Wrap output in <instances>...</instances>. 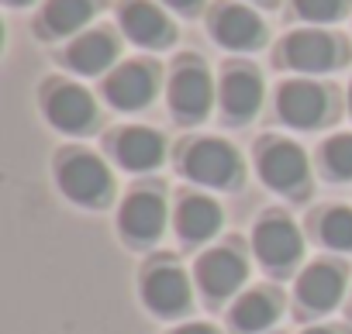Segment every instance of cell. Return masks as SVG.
<instances>
[{"label":"cell","mask_w":352,"mask_h":334,"mask_svg":"<svg viewBox=\"0 0 352 334\" xmlns=\"http://www.w3.org/2000/svg\"><path fill=\"white\" fill-rule=\"evenodd\" d=\"M59 183H63L66 197H73L80 204H97L111 190V176L104 169V162H97L94 155L66 158V165L59 169Z\"/></svg>","instance_id":"6da1fadb"},{"label":"cell","mask_w":352,"mask_h":334,"mask_svg":"<svg viewBox=\"0 0 352 334\" xmlns=\"http://www.w3.org/2000/svg\"><path fill=\"white\" fill-rule=\"evenodd\" d=\"M235 169H239V158L228 145L221 141H201L187 152V173L197 180V183H208V187H225L235 180Z\"/></svg>","instance_id":"7a4b0ae2"},{"label":"cell","mask_w":352,"mask_h":334,"mask_svg":"<svg viewBox=\"0 0 352 334\" xmlns=\"http://www.w3.org/2000/svg\"><path fill=\"white\" fill-rule=\"evenodd\" d=\"M259 173L263 180L273 187V190H297L307 176V158L297 145L290 141H276L263 152V162H259Z\"/></svg>","instance_id":"3957f363"},{"label":"cell","mask_w":352,"mask_h":334,"mask_svg":"<svg viewBox=\"0 0 352 334\" xmlns=\"http://www.w3.org/2000/svg\"><path fill=\"white\" fill-rule=\"evenodd\" d=\"M256 252L266 265H290L297 255H300V235L290 221L283 217H273V221H263L256 228Z\"/></svg>","instance_id":"277c9868"},{"label":"cell","mask_w":352,"mask_h":334,"mask_svg":"<svg viewBox=\"0 0 352 334\" xmlns=\"http://www.w3.org/2000/svg\"><path fill=\"white\" fill-rule=\"evenodd\" d=\"M169 100H173V110L180 117H204L208 107H211V80L204 69H180L173 76V86H169Z\"/></svg>","instance_id":"5b68a950"},{"label":"cell","mask_w":352,"mask_h":334,"mask_svg":"<svg viewBox=\"0 0 352 334\" xmlns=\"http://www.w3.org/2000/svg\"><path fill=\"white\" fill-rule=\"evenodd\" d=\"M324 93L314 86V83H287L280 90V114L287 124L294 128H311L324 117Z\"/></svg>","instance_id":"8992f818"},{"label":"cell","mask_w":352,"mask_h":334,"mask_svg":"<svg viewBox=\"0 0 352 334\" xmlns=\"http://www.w3.org/2000/svg\"><path fill=\"white\" fill-rule=\"evenodd\" d=\"M166 224V207L152 193H135L121 207V231L135 241H152Z\"/></svg>","instance_id":"52a82bcc"},{"label":"cell","mask_w":352,"mask_h":334,"mask_svg":"<svg viewBox=\"0 0 352 334\" xmlns=\"http://www.w3.org/2000/svg\"><path fill=\"white\" fill-rule=\"evenodd\" d=\"M287 52V62L294 69H304V73H321L335 62V42L321 32H297L287 38L283 45Z\"/></svg>","instance_id":"ba28073f"},{"label":"cell","mask_w":352,"mask_h":334,"mask_svg":"<svg viewBox=\"0 0 352 334\" xmlns=\"http://www.w3.org/2000/svg\"><path fill=\"white\" fill-rule=\"evenodd\" d=\"M245 276V265L235 252L228 248H218V252H208L197 265V279L201 286L211 293V296H228Z\"/></svg>","instance_id":"9c48e42d"},{"label":"cell","mask_w":352,"mask_h":334,"mask_svg":"<svg viewBox=\"0 0 352 334\" xmlns=\"http://www.w3.org/2000/svg\"><path fill=\"white\" fill-rule=\"evenodd\" d=\"M152 90H155V83H152V73H148L145 66H124V69H118V73L111 76V83H107V97H111V104L121 107V110L145 107V104L152 100Z\"/></svg>","instance_id":"30bf717a"},{"label":"cell","mask_w":352,"mask_h":334,"mask_svg":"<svg viewBox=\"0 0 352 334\" xmlns=\"http://www.w3.org/2000/svg\"><path fill=\"white\" fill-rule=\"evenodd\" d=\"M187 296H190L187 279L176 269H155L145 279V300L155 313H180L187 307Z\"/></svg>","instance_id":"8fae6325"},{"label":"cell","mask_w":352,"mask_h":334,"mask_svg":"<svg viewBox=\"0 0 352 334\" xmlns=\"http://www.w3.org/2000/svg\"><path fill=\"white\" fill-rule=\"evenodd\" d=\"M342 286H345V279H342V272L335 265H311L300 276L297 293H300V300L311 310H331L338 303V296H342Z\"/></svg>","instance_id":"7c38bea8"},{"label":"cell","mask_w":352,"mask_h":334,"mask_svg":"<svg viewBox=\"0 0 352 334\" xmlns=\"http://www.w3.org/2000/svg\"><path fill=\"white\" fill-rule=\"evenodd\" d=\"M121 25H124V32H128L138 45H162V42H169V35H173V28H169V21L159 14V8L145 4V0H135V4L124 8Z\"/></svg>","instance_id":"4fadbf2b"},{"label":"cell","mask_w":352,"mask_h":334,"mask_svg":"<svg viewBox=\"0 0 352 334\" xmlns=\"http://www.w3.org/2000/svg\"><path fill=\"white\" fill-rule=\"evenodd\" d=\"M49 117L52 124H59L63 131H80L90 124L94 117V100L90 93H83L80 86H59L49 97Z\"/></svg>","instance_id":"5bb4252c"},{"label":"cell","mask_w":352,"mask_h":334,"mask_svg":"<svg viewBox=\"0 0 352 334\" xmlns=\"http://www.w3.org/2000/svg\"><path fill=\"white\" fill-rule=\"evenodd\" d=\"M214 35H218V42L228 45V49H249V45L259 42L263 25H259V18H256L252 11H245V8H225V11L214 18Z\"/></svg>","instance_id":"9a60e30c"},{"label":"cell","mask_w":352,"mask_h":334,"mask_svg":"<svg viewBox=\"0 0 352 334\" xmlns=\"http://www.w3.org/2000/svg\"><path fill=\"white\" fill-rule=\"evenodd\" d=\"M218 224H221V211L208 197H187L180 204V214H176V228H180V235L190 238V241L211 238L218 231Z\"/></svg>","instance_id":"2e32d148"},{"label":"cell","mask_w":352,"mask_h":334,"mask_svg":"<svg viewBox=\"0 0 352 334\" xmlns=\"http://www.w3.org/2000/svg\"><path fill=\"white\" fill-rule=\"evenodd\" d=\"M118 158L128 169H152L162 158V138L155 131H145V128H128L118 141Z\"/></svg>","instance_id":"e0dca14e"},{"label":"cell","mask_w":352,"mask_h":334,"mask_svg":"<svg viewBox=\"0 0 352 334\" xmlns=\"http://www.w3.org/2000/svg\"><path fill=\"white\" fill-rule=\"evenodd\" d=\"M221 100H225V110L232 117H249L259 110V100H263V83L256 73H232L221 86Z\"/></svg>","instance_id":"ac0fdd59"},{"label":"cell","mask_w":352,"mask_h":334,"mask_svg":"<svg viewBox=\"0 0 352 334\" xmlns=\"http://www.w3.org/2000/svg\"><path fill=\"white\" fill-rule=\"evenodd\" d=\"M111 59H114V42L104 32L83 35L80 42L69 45V66L80 73H100Z\"/></svg>","instance_id":"d6986e66"},{"label":"cell","mask_w":352,"mask_h":334,"mask_svg":"<svg viewBox=\"0 0 352 334\" xmlns=\"http://www.w3.org/2000/svg\"><path fill=\"white\" fill-rule=\"evenodd\" d=\"M90 0H49L45 8V21L56 35H66V32H76L87 18H90Z\"/></svg>","instance_id":"ffe728a7"},{"label":"cell","mask_w":352,"mask_h":334,"mask_svg":"<svg viewBox=\"0 0 352 334\" xmlns=\"http://www.w3.org/2000/svg\"><path fill=\"white\" fill-rule=\"evenodd\" d=\"M232 317H235V324L242 331H263L276 317V303L270 296H263V293H249V296L239 300V307H235Z\"/></svg>","instance_id":"44dd1931"},{"label":"cell","mask_w":352,"mask_h":334,"mask_svg":"<svg viewBox=\"0 0 352 334\" xmlns=\"http://www.w3.org/2000/svg\"><path fill=\"white\" fill-rule=\"evenodd\" d=\"M321 235L335 248H352V211H345V207L328 211L324 214V224H321Z\"/></svg>","instance_id":"7402d4cb"},{"label":"cell","mask_w":352,"mask_h":334,"mask_svg":"<svg viewBox=\"0 0 352 334\" xmlns=\"http://www.w3.org/2000/svg\"><path fill=\"white\" fill-rule=\"evenodd\" d=\"M324 162L328 169L342 180H352V134H342V138H331L324 145Z\"/></svg>","instance_id":"603a6c76"},{"label":"cell","mask_w":352,"mask_h":334,"mask_svg":"<svg viewBox=\"0 0 352 334\" xmlns=\"http://www.w3.org/2000/svg\"><path fill=\"white\" fill-rule=\"evenodd\" d=\"M345 8V0H297V11L311 21H331Z\"/></svg>","instance_id":"cb8c5ba5"},{"label":"cell","mask_w":352,"mask_h":334,"mask_svg":"<svg viewBox=\"0 0 352 334\" xmlns=\"http://www.w3.org/2000/svg\"><path fill=\"white\" fill-rule=\"evenodd\" d=\"M180 334H214L211 327H201V324H194V327H184Z\"/></svg>","instance_id":"d4e9b609"},{"label":"cell","mask_w":352,"mask_h":334,"mask_svg":"<svg viewBox=\"0 0 352 334\" xmlns=\"http://www.w3.org/2000/svg\"><path fill=\"white\" fill-rule=\"evenodd\" d=\"M166 4H173V8H184V11H187V8H194V4H197V0H166Z\"/></svg>","instance_id":"484cf974"},{"label":"cell","mask_w":352,"mask_h":334,"mask_svg":"<svg viewBox=\"0 0 352 334\" xmlns=\"http://www.w3.org/2000/svg\"><path fill=\"white\" fill-rule=\"evenodd\" d=\"M11 4H28V0H11Z\"/></svg>","instance_id":"4316f807"},{"label":"cell","mask_w":352,"mask_h":334,"mask_svg":"<svg viewBox=\"0 0 352 334\" xmlns=\"http://www.w3.org/2000/svg\"><path fill=\"white\" fill-rule=\"evenodd\" d=\"M307 334H328V331H307Z\"/></svg>","instance_id":"83f0119b"}]
</instances>
